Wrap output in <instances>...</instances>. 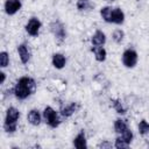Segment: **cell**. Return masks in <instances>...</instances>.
Wrapping results in <instances>:
<instances>
[{"label": "cell", "mask_w": 149, "mask_h": 149, "mask_svg": "<svg viewBox=\"0 0 149 149\" xmlns=\"http://www.w3.org/2000/svg\"><path fill=\"white\" fill-rule=\"evenodd\" d=\"M36 91V81L34 78L23 76L19 78L13 87V94L19 100H24Z\"/></svg>", "instance_id": "1"}, {"label": "cell", "mask_w": 149, "mask_h": 149, "mask_svg": "<svg viewBox=\"0 0 149 149\" xmlns=\"http://www.w3.org/2000/svg\"><path fill=\"white\" fill-rule=\"evenodd\" d=\"M21 116L20 111L14 107L10 106L7 108L6 111V116H5V122H3V130L6 133H14L17 129V122Z\"/></svg>", "instance_id": "2"}, {"label": "cell", "mask_w": 149, "mask_h": 149, "mask_svg": "<svg viewBox=\"0 0 149 149\" xmlns=\"http://www.w3.org/2000/svg\"><path fill=\"white\" fill-rule=\"evenodd\" d=\"M59 114H61V113L56 112L52 107L47 106V107L43 109L42 116H43L44 122H45L49 127H51V128H57V127L61 125V122H62Z\"/></svg>", "instance_id": "3"}, {"label": "cell", "mask_w": 149, "mask_h": 149, "mask_svg": "<svg viewBox=\"0 0 149 149\" xmlns=\"http://www.w3.org/2000/svg\"><path fill=\"white\" fill-rule=\"evenodd\" d=\"M50 31L52 33V35L55 36V38L58 41V42H63L65 38H66V30H65V27L64 24L56 20V21H52L50 23Z\"/></svg>", "instance_id": "4"}, {"label": "cell", "mask_w": 149, "mask_h": 149, "mask_svg": "<svg viewBox=\"0 0 149 149\" xmlns=\"http://www.w3.org/2000/svg\"><path fill=\"white\" fill-rule=\"evenodd\" d=\"M139 61V55L134 49H126L122 54V64L128 68L132 69L137 64Z\"/></svg>", "instance_id": "5"}, {"label": "cell", "mask_w": 149, "mask_h": 149, "mask_svg": "<svg viewBox=\"0 0 149 149\" xmlns=\"http://www.w3.org/2000/svg\"><path fill=\"white\" fill-rule=\"evenodd\" d=\"M41 27H42V23H41L40 19L33 16V17H30V19L28 20V22L26 23L24 29H26V31H27L28 35H30V36H33V37H36V36H38V34H40Z\"/></svg>", "instance_id": "6"}, {"label": "cell", "mask_w": 149, "mask_h": 149, "mask_svg": "<svg viewBox=\"0 0 149 149\" xmlns=\"http://www.w3.org/2000/svg\"><path fill=\"white\" fill-rule=\"evenodd\" d=\"M22 7L21 0H6L3 5V9L7 15H15Z\"/></svg>", "instance_id": "7"}, {"label": "cell", "mask_w": 149, "mask_h": 149, "mask_svg": "<svg viewBox=\"0 0 149 149\" xmlns=\"http://www.w3.org/2000/svg\"><path fill=\"white\" fill-rule=\"evenodd\" d=\"M79 108V105L78 102H69L66 105H63L59 109V113L63 118H70L72 114H74Z\"/></svg>", "instance_id": "8"}, {"label": "cell", "mask_w": 149, "mask_h": 149, "mask_svg": "<svg viewBox=\"0 0 149 149\" xmlns=\"http://www.w3.org/2000/svg\"><path fill=\"white\" fill-rule=\"evenodd\" d=\"M17 54H19V58L21 63L27 64L30 61V50L26 43H21L17 45Z\"/></svg>", "instance_id": "9"}, {"label": "cell", "mask_w": 149, "mask_h": 149, "mask_svg": "<svg viewBox=\"0 0 149 149\" xmlns=\"http://www.w3.org/2000/svg\"><path fill=\"white\" fill-rule=\"evenodd\" d=\"M42 119H43V116L41 115L40 111L36 109V108L30 109V111L28 112V114H27V120H28V122H29L30 125H33V126H38V125L41 123Z\"/></svg>", "instance_id": "10"}, {"label": "cell", "mask_w": 149, "mask_h": 149, "mask_svg": "<svg viewBox=\"0 0 149 149\" xmlns=\"http://www.w3.org/2000/svg\"><path fill=\"white\" fill-rule=\"evenodd\" d=\"M125 22V13L121 8L115 7L112 9V16H111V23L114 24H122Z\"/></svg>", "instance_id": "11"}, {"label": "cell", "mask_w": 149, "mask_h": 149, "mask_svg": "<svg viewBox=\"0 0 149 149\" xmlns=\"http://www.w3.org/2000/svg\"><path fill=\"white\" fill-rule=\"evenodd\" d=\"M51 63H52L54 68L61 70V69H63V68L65 66V64H66V57H65L63 54H61V52H55V54L52 55Z\"/></svg>", "instance_id": "12"}, {"label": "cell", "mask_w": 149, "mask_h": 149, "mask_svg": "<svg viewBox=\"0 0 149 149\" xmlns=\"http://www.w3.org/2000/svg\"><path fill=\"white\" fill-rule=\"evenodd\" d=\"M91 43L94 47H100L106 43V35L101 30H95L94 34L91 37Z\"/></svg>", "instance_id": "13"}, {"label": "cell", "mask_w": 149, "mask_h": 149, "mask_svg": "<svg viewBox=\"0 0 149 149\" xmlns=\"http://www.w3.org/2000/svg\"><path fill=\"white\" fill-rule=\"evenodd\" d=\"M73 147L78 148V149H85L87 148V142H86V136H85V133L84 130H80L77 136L73 139Z\"/></svg>", "instance_id": "14"}, {"label": "cell", "mask_w": 149, "mask_h": 149, "mask_svg": "<svg viewBox=\"0 0 149 149\" xmlns=\"http://www.w3.org/2000/svg\"><path fill=\"white\" fill-rule=\"evenodd\" d=\"M92 52L94 54V57L98 62H105L106 61V57H107V52H106V49L100 45V47H94L92 45Z\"/></svg>", "instance_id": "15"}, {"label": "cell", "mask_w": 149, "mask_h": 149, "mask_svg": "<svg viewBox=\"0 0 149 149\" xmlns=\"http://www.w3.org/2000/svg\"><path fill=\"white\" fill-rule=\"evenodd\" d=\"M112 7L111 6H105V7H101L100 8V16L101 19L107 22V23H111V16H112Z\"/></svg>", "instance_id": "16"}, {"label": "cell", "mask_w": 149, "mask_h": 149, "mask_svg": "<svg viewBox=\"0 0 149 149\" xmlns=\"http://www.w3.org/2000/svg\"><path fill=\"white\" fill-rule=\"evenodd\" d=\"M127 128H128V125H127L126 120L116 119V120L114 121V130H115V133L121 134V133H123Z\"/></svg>", "instance_id": "17"}, {"label": "cell", "mask_w": 149, "mask_h": 149, "mask_svg": "<svg viewBox=\"0 0 149 149\" xmlns=\"http://www.w3.org/2000/svg\"><path fill=\"white\" fill-rule=\"evenodd\" d=\"M76 7L78 10L85 12V10H88L90 8H92V3H91V0H77Z\"/></svg>", "instance_id": "18"}, {"label": "cell", "mask_w": 149, "mask_h": 149, "mask_svg": "<svg viewBox=\"0 0 149 149\" xmlns=\"http://www.w3.org/2000/svg\"><path fill=\"white\" fill-rule=\"evenodd\" d=\"M112 106L116 111V113H119V114H125L126 113V108L123 107V104H122L121 100H119V99L112 100Z\"/></svg>", "instance_id": "19"}, {"label": "cell", "mask_w": 149, "mask_h": 149, "mask_svg": "<svg viewBox=\"0 0 149 149\" xmlns=\"http://www.w3.org/2000/svg\"><path fill=\"white\" fill-rule=\"evenodd\" d=\"M137 128H139V133H140V135L144 136V135L149 134V123H148L146 120H141V121L139 122Z\"/></svg>", "instance_id": "20"}, {"label": "cell", "mask_w": 149, "mask_h": 149, "mask_svg": "<svg viewBox=\"0 0 149 149\" xmlns=\"http://www.w3.org/2000/svg\"><path fill=\"white\" fill-rule=\"evenodd\" d=\"M123 37H125V33H123V30H121V29H115V30L113 31V34H112V40H113L115 43H118V44H120V43L122 42Z\"/></svg>", "instance_id": "21"}, {"label": "cell", "mask_w": 149, "mask_h": 149, "mask_svg": "<svg viewBox=\"0 0 149 149\" xmlns=\"http://www.w3.org/2000/svg\"><path fill=\"white\" fill-rule=\"evenodd\" d=\"M8 65H9V55L7 51H1L0 52V66L5 69Z\"/></svg>", "instance_id": "22"}, {"label": "cell", "mask_w": 149, "mask_h": 149, "mask_svg": "<svg viewBox=\"0 0 149 149\" xmlns=\"http://www.w3.org/2000/svg\"><path fill=\"white\" fill-rule=\"evenodd\" d=\"M114 147H115V148H118V149H126V148H128V147H129V143H128V142H126L121 136H118V137L115 139Z\"/></svg>", "instance_id": "23"}, {"label": "cell", "mask_w": 149, "mask_h": 149, "mask_svg": "<svg viewBox=\"0 0 149 149\" xmlns=\"http://www.w3.org/2000/svg\"><path fill=\"white\" fill-rule=\"evenodd\" d=\"M120 136L126 141V142H128L129 144H130V142L133 141V137H134V134H133V132L129 129V128H127L123 133H121L120 134Z\"/></svg>", "instance_id": "24"}, {"label": "cell", "mask_w": 149, "mask_h": 149, "mask_svg": "<svg viewBox=\"0 0 149 149\" xmlns=\"http://www.w3.org/2000/svg\"><path fill=\"white\" fill-rule=\"evenodd\" d=\"M98 147H99V148H112V143H109L108 141H105V142L100 143Z\"/></svg>", "instance_id": "25"}, {"label": "cell", "mask_w": 149, "mask_h": 149, "mask_svg": "<svg viewBox=\"0 0 149 149\" xmlns=\"http://www.w3.org/2000/svg\"><path fill=\"white\" fill-rule=\"evenodd\" d=\"M0 77H1V79H0V84H3L5 80H6V73H5L3 71H0Z\"/></svg>", "instance_id": "26"}, {"label": "cell", "mask_w": 149, "mask_h": 149, "mask_svg": "<svg viewBox=\"0 0 149 149\" xmlns=\"http://www.w3.org/2000/svg\"><path fill=\"white\" fill-rule=\"evenodd\" d=\"M105 1H107V2H113V1H115V0H105Z\"/></svg>", "instance_id": "27"}]
</instances>
